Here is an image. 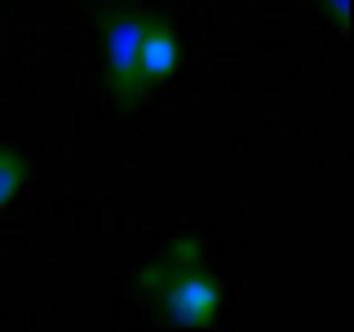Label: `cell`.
Returning <instances> with one entry per match:
<instances>
[{"instance_id":"obj_2","label":"cell","mask_w":354,"mask_h":332,"mask_svg":"<svg viewBox=\"0 0 354 332\" xmlns=\"http://www.w3.org/2000/svg\"><path fill=\"white\" fill-rule=\"evenodd\" d=\"M97 27H102V75L111 89V102L120 111L142 107V98L151 93L147 75H142V62H138L147 14L142 9H111V14L97 18Z\"/></svg>"},{"instance_id":"obj_4","label":"cell","mask_w":354,"mask_h":332,"mask_svg":"<svg viewBox=\"0 0 354 332\" xmlns=\"http://www.w3.org/2000/svg\"><path fill=\"white\" fill-rule=\"evenodd\" d=\"M22 182H27V164H22V155L14 147H0V208L22 191Z\"/></svg>"},{"instance_id":"obj_5","label":"cell","mask_w":354,"mask_h":332,"mask_svg":"<svg viewBox=\"0 0 354 332\" xmlns=\"http://www.w3.org/2000/svg\"><path fill=\"white\" fill-rule=\"evenodd\" d=\"M324 5L332 9V22H337V27H346V0H324Z\"/></svg>"},{"instance_id":"obj_1","label":"cell","mask_w":354,"mask_h":332,"mask_svg":"<svg viewBox=\"0 0 354 332\" xmlns=\"http://www.w3.org/2000/svg\"><path fill=\"white\" fill-rule=\"evenodd\" d=\"M138 293L177 328H208L221 310V288L199 239H177L138 275Z\"/></svg>"},{"instance_id":"obj_3","label":"cell","mask_w":354,"mask_h":332,"mask_svg":"<svg viewBox=\"0 0 354 332\" xmlns=\"http://www.w3.org/2000/svg\"><path fill=\"white\" fill-rule=\"evenodd\" d=\"M138 62H142V75L147 84H164L169 75L182 66V36L173 31L169 18L160 14H147V27H142V44H138Z\"/></svg>"}]
</instances>
